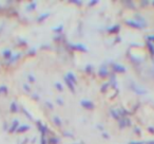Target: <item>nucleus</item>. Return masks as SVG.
Returning a JSON list of instances; mask_svg holds the SVG:
<instances>
[{"label": "nucleus", "mask_w": 154, "mask_h": 144, "mask_svg": "<svg viewBox=\"0 0 154 144\" xmlns=\"http://www.w3.org/2000/svg\"><path fill=\"white\" fill-rule=\"evenodd\" d=\"M98 1H97V0H92V1H90V3H89V5L90 6H92V5H94V4H96Z\"/></svg>", "instance_id": "30"}, {"label": "nucleus", "mask_w": 154, "mask_h": 144, "mask_svg": "<svg viewBox=\"0 0 154 144\" xmlns=\"http://www.w3.org/2000/svg\"><path fill=\"white\" fill-rule=\"evenodd\" d=\"M22 111H23V112H24V113L27 115V117H28V118H29L30 120H33V118L31 117V115H30V113H29V112L27 111V110H25V109H22Z\"/></svg>", "instance_id": "25"}, {"label": "nucleus", "mask_w": 154, "mask_h": 144, "mask_svg": "<svg viewBox=\"0 0 154 144\" xmlns=\"http://www.w3.org/2000/svg\"><path fill=\"white\" fill-rule=\"evenodd\" d=\"M152 3H153V5H154V1H153V2H152Z\"/></svg>", "instance_id": "39"}, {"label": "nucleus", "mask_w": 154, "mask_h": 144, "mask_svg": "<svg viewBox=\"0 0 154 144\" xmlns=\"http://www.w3.org/2000/svg\"><path fill=\"white\" fill-rule=\"evenodd\" d=\"M64 82H65V84H67V86L70 88V90H71L72 92H74V91H75V86H74V84H73V83H72V82L68 79L67 76L64 77Z\"/></svg>", "instance_id": "7"}, {"label": "nucleus", "mask_w": 154, "mask_h": 144, "mask_svg": "<svg viewBox=\"0 0 154 144\" xmlns=\"http://www.w3.org/2000/svg\"><path fill=\"white\" fill-rule=\"evenodd\" d=\"M46 105H48L50 109H53V104H51L50 102H47V103H46Z\"/></svg>", "instance_id": "34"}, {"label": "nucleus", "mask_w": 154, "mask_h": 144, "mask_svg": "<svg viewBox=\"0 0 154 144\" xmlns=\"http://www.w3.org/2000/svg\"><path fill=\"white\" fill-rule=\"evenodd\" d=\"M149 3V1H141V4L142 5H145V4H148Z\"/></svg>", "instance_id": "37"}, {"label": "nucleus", "mask_w": 154, "mask_h": 144, "mask_svg": "<svg viewBox=\"0 0 154 144\" xmlns=\"http://www.w3.org/2000/svg\"><path fill=\"white\" fill-rule=\"evenodd\" d=\"M70 2H71V3H75V4H78V5H81V4H82V2L79 1V0H70Z\"/></svg>", "instance_id": "20"}, {"label": "nucleus", "mask_w": 154, "mask_h": 144, "mask_svg": "<svg viewBox=\"0 0 154 144\" xmlns=\"http://www.w3.org/2000/svg\"><path fill=\"white\" fill-rule=\"evenodd\" d=\"M148 130L151 132V134H154V128H152V127H149V128H148Z\"/></svg>", "instance_id": "36"}, {"label": "nucleus", "mask_w": 154, "mask_h": 144, "mask_svg": "<svg viewBox=\"0 0 154 144\" xmlns=\"http://www.w3.org/2000/svg\"><path fill=\"white\" fill-rule=\"evenodd\" d=\"M55 87H56L57 89H58V91H62V86H61L59 83H56V84H55Z\"/></svg>", "instance_id": "22"}, {"label": "nucleus", "mask_w": 154, "mask_h": 144, "mask_svg": "<svg viewBox=\"0 0 154 144\" xmlns=\"http://www.w3.org/2000/svg\"><path fill=\"white\" fill-rule=\"evenodd\" d=\"M28 77H29V81H30L31 83H34V82H35V77H33L31 74H29Z\"/></svg>", "instance_id": "24"}, {"label": "nucleus", "mask_w": 154, "mask_h": 144, "mask_svg": "<svg viewBox=\"0 0 154 144\" xmlns=\"http://www.w3.org/2000/svg\"><path fill=\"white\" fill-rule=\"evenodd\" d=\"M58 143H59V139L58 138H55V137L50 138L49 141H48V144H58Z\"/></svg>", "instance_id": "11"}, {"label": "nucleus", "mask_w": 154, "mask_h": 144, "mask_svg": "<svg viewBox=\"0 0 154 144\" xmlns=\"http://www.w3.org/2000/svg\"><path fill=\"white\" fill-rule=\"evenodd\" d=\"M62 29H63V26H59V27H57V28H55L54 31H55V32H61Z\"/></svg>", "instance_id": "23"}, {"label": "nucleus", "mask_w": 154, "mask_h": 144, "mask_svg": "<svg viewBox=\"0 0 154 144\" xmlns=\"http://www.w3.org/2000/svg\"><path fill=\"white\" fill-rule=\"evenodd\" d=\"M108 86H109V84H106V85H104V87H101V91H104V92H105Z\"/></svg>", "instance_id": "32"}, {"label": "nucleus", "mask_w": 154, "mask_h": 144, "mask_svg": "<svg viewBox=\"0 0 154 144\" xmlns=\"http://www.w3.org/2000/svg\"><path fill=\"white\" fill-rule=\"evenodd\" d=\"M20 57V54H17V55H15V57H11V60L8 62V64L10 63H12V62H14V60H16L17 58H19Z\"/></svg>", "instance_id": "21"}, {"label": "nucleus", "mask_w": 154, "mask_h": 144, "mask_svg": "<svg viewBox=\"0 0 154 144\" xmlns=\"http://www.w3.org/2000/svg\"><path fill=\"white\" fill-rule=\"evenodd\" d=\"M53 120H54V123L56 124L57 126H60V125H61V120H60L58 117H54Z\"/></svg>", "instance_id": "16"}, {"label": "nucleus", "mask_w": 154, "mask_h": 144, "mask_svg": "<svg viewBox=\"0 0 154 144\" xmlns=\"http://www.w3.org/2000/svg\"><path fill=\"white\" fill-rule=\"evenodd\" d=\"M0 92H6V87L5 86H1V87H0Z\"/></svg>", "instance_id": "28"}, {"label": "nucleus", "mask_w": 154, "mask_h": 144, "mask_svg": "<svg viewBox=\"0 0 154 144\" xmlns=\"http://www.w3.org/2000/svg\"><path fill=\"white\" fill-rule=\"evenodd\" d=\"M111 113L113 115V118L116 119V120H119V116H118V112H116L115 110H111Z\"/></svg>", "instance_id": "19"}, {"label": "nucleus", "mask_w": 154, "mask_h": 144, "mask_svg": "<svg viewBox=\"0 0 154 144\" xmlns=\"http://www.w3.org/2000/svg\"><path fill=\"white\" fill-rule=\"evenodd\" d=\"M49 16H50V13H46V14H43V15L39 16V17H38V19H37V21H38V22H41L42 20H46Z\"/></svg>", "instance_id": "12"}, {"label": "nucleus", "mask_w": 154, "mask_h": 144, "mask_svg": "<svg viewBox=\"0 0 154 144\" xmlns=\"http://www.w3.org/2000/svg\"><path fill=\"white\" fill-rule=\"evenodd\" d=\"M130 125H131L130 120H128V119H126V118L119 120V128H124V127H126V126H130Z\"/></svg>", "instance_id": "5"}, {"label": "nucleus", "mask_w": 154, "mask_h": 144, "mask_svg": "<svg viewBox=\"0 0 154 144\" xmlns=\"http://www.w3.org/2000/svg\"><path fill=\"white\" fill-rule=\"evenodd\" d=\"M112 68L116 73H125L126 72V68L123 67L122 65H117V64H113L112 65Z\"/></svg>", "instance_id": "4"}, {"label": "nucleus", "mask_w": 154, "mask_h": 144, "mask_svg": "<svg viewBox=\"0 0 154 144\" xmlns=\"http://www.w3.org/2000/svg\"><path fill=\"white\" fill-rule=\"evenodd\" d=\"M146 144H154V141H149V142H146Z\"/></svg>", "instance_id": "38"}, {"label": "nucleus", "mask_w": 154, "mask_h": 144, "mask_svg": "<svg viewBox=\"0 0 154 144\" xmlns=\"http://www.w3.org/2000/svg\"><path fill=\"white\" fill-rule=\"evenodd\" d=\"M107 75H108V72H107V70H106V67L100 68V70H99V76H101V77H106Z\"/></svg>", "instance_id": "13"}, {"label": "nucleus", "mask_w": 154, "mask_h": 144, "mask_svg": "<svg viewBox=\"0 0 154 144\" xmlns=\"http://www.w3.org/2000/svg\"><path fill=\"white\" fill-rule=\"evenodd\" d=\"M57 103H58L59 105H63V101H62V100H60L59 97L57 98Z\"/></svg>", "instance_id": "33"}, {"label": "nucleus", "mask_w": 154, "mask_h": 144, "mask_svg": "<svg viewBox=\"0 0 154 144\" xmlns=\"http://www.w3.org/2000/svg\"><path fill=\"white\" fill-rule=\"evenodd\" d=\"M128 144H145V143H144V142H137V141H136V142H135V141H131V142H129Z\"/></svg>", "instance_id": "29"}, {"label": "nucleus", "mask_w": 154, "mask_h": 144, "mask_svg": "<svg viewBox=\"0 0 154 144\" xmlns=\"http://www.w3.org/2000/svg\"><path fill=\"white\" fill-rule=\"evenodd\" d=\"M91 69H92V66H91V65H88L87 68H85V71H87L88 73H90V72H91Z\"/></svg>", "instance_id": "26"}, {"label": "nucleus", "mask_w": 154, "mask_h": 144, "mask_svg": "<svg viewBox=\"0 0 154 144\" xmlns=\"http://www.w3.org/2000/svg\"><path fill=\"white\" fill-rule=\"evenodd\" d=\"M148 47H149V50H150L151 54L154 55V47H153V45H152L151 42H148Z\"/></svg>", "instance_id": "18"}, {"label": "nucleus", "mask_w": 154, "mask_h": 144, "mask_svg": "<svg viewBox=\"0 0 154 144\" xmlns=\"http://www.w3.org/2000/svg\"><path fill=\"white\" fill-rule=\"evenodd\" d=\"M69 47L73 50H77V51H80V52H88V49L84 45H81V43H78V45H72L70 43Z\"/></svg>", "instance_id": "2"}, {"label": "nucleus", "mask_w": 154, "mask_h": 144, "mask_svg": "<svg viewBox=\"0 0 154 144\" xmlns=\"http://www.w3.org/2000/svg\"><path fill=\"white\" fill-rule=\"evenodd\" d=\"M10 109H11V111H12V112H17V111H18V108H17V106H16V103H15V102H13L12 104H11Z\"/></svg>", "instance_id": "14"}, {"label": "nucleus", "mask_w": 154, "mask_h": 144, "mask_svg": "<svg viewBox=\"0 0 154 144\" xmlns=\"http://www.w3.org/2000/svg\"><path fill=\"white\" fill-rule=\"evenodd\" d=\"M30 129V126L29 125H21V126H19L18 127V129L16 130L18 134H22V132H24V131H27V130H29Z\"/></svg>", "instance_id": "8"}, {"label": "nucleus", "mask_w": 154, "mask_h": 144, "mask_svg": "<svg viewBox=\"0 0 154 144\" xmlns=\"http://www.w3.org/2000/svg\"><path fill=\"white\" fill-rule=\"evenodd\" d=\"M67 77H68V79H69V80H70V81H71V82H72V83H73L74 85H75V84L77 83V80H76V77H75V76L73 75V73H72V72H69V73H68V75H67Z\"/></svg>", "instance_id": "10"}, {"label": "nucleus", "mask_w": 154, "mask_h": 144, "mask_svg": "<svg viewBox=\"0 0 154 144\" xmlns=\"http://www.w3.org/2000/svg\"><path fill=\"white\" fill-rule=\"evenodd\" d=\"M126 25L134 29H142L147 26V24H141L140 21L137 20H126Z\"/></svg>", "instance_id": "1"}, {"label": "nucleus", "mask_w": 154, "mask_h": 144, "mask_svg": "<svg viewBox=\"0 0 154 144\" xmlns=\"http://www.w3.org/2000/svg\"><path fill=\"white\" fill-rule=\"evenodd\" d=\"M3 56L5 57V58H11L12 57V52H11L10 50H5V51H3Z\"/></svg>", "instance_id": "15"}, {"label": "nucleus", "mask_w": 154, "mask_h": 144, "mask_svg": "<svg viewBox=\"0 0 154 144\" xmlns=\"http://www.w3.org/2000/svg\"><path fill=\"white\" fill-rule=\"evenodd\" d=\"M80 105L83 107V108H87V109H94L95 105L93 102L91 101H88V100H83V101L80 102Z\"/></svg>", "instance_id": "3"}, {"label": "nucleus", "mask_w": 154, "mask_h": 144, "mask_svg": "<svg viewBox=\"0 0 154 144\" xmlns=\"http://www.w3.org/2000/svg\"><path fill=\"white\" fill-rule=\"evenodd\" d=\"M119 30H120V26H119V25H115L114 27H112V28L109 29V33H111V34H114V33H117Z\"/></svg>", "instance_id": "9"}, {"label": "nucleus", "mask_w": 154, "mask_h": 144, "mask_svg": "<svg viewBox=\"0 0 154 144\" xmlns=\"http://www.w3.org/2000/svg\"><path fill=\"white\" fill-rule=\"evenodd\" d=\"M148 40H149V42H150V41H154V35L148 36Z\"/></svg>", "instance_id": "31"}, {"label": "nucleus", "mask_w": 154, "mask_h": 144, "mask_svg": "<svg viewBox=\"0 0 154 144\" xmlns=\"http://www.w3.org/2000/svg\"><path fill=\"white\" fill-rule=\"evenodd\" d=\"M34 9H36V2H32L29 6H27L28 11H32V10H34Z\"/></svg>", "instance_id": "17"}, {"label": "nucleus", "mask_w": 154, "mask_h": 144, "mask_svg": "<svg viewBox=\"0 0 154 144\" xmlns=\"http://www.w3.org/2000/svg\"><path fill=\"white\" fill-rule=\"evenodd\" d=\"M41 142H40V144H46L47 143V141H46V139H45V136H43V135H41Z\"/></svg>", "instance_id": "27"}, {"label": "nucleus", "mask_w": 154, "mask_h": 144, "mask_svg": "<svg viewBox=\"0 0 154 144\" xmlns=\"http://www.w3.org/2000/svg\"><path fill=\"white\" fill-rule=\"evenodd\" d=\"M18 127H19V121L18 120H14L13 121V123H12V126H11V128L8 129V132H14V131H16L17 129H18Z\"/></svg>", "instance_id": "6"}, {"label": "nucleus", "mask_w": 154, "mask_h": 144, "mask_svg": "<svg viewBox=\"0 0 154 144\" xmlns=\"http://www.w3.org/2000/svg\"><path fill=\"white\" fill-rule=\"evenodd\" d=\"M23 88H24V89H25V91H30V87H29V86H27L25 84L23 85Z\"/></svg>", "instance_id": "35"}]
</instances>
